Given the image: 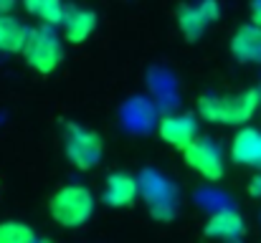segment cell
Wrapping results in <instances>:
<instances>
[{
    "instance_id": "1",
    "label": "cell",
    "mask_w": 261,
    "mask_h": 243,
    "mask_svg": "<svg viewBox=\"0 0 261 243\" xmlns=\"http://www.w3.org/2000/svg\"><path fill=\"white\" fill-rule=\"evenodd\" d=\"M261 106V91L249 89L236 96H203L198 101V114L216 124H246Z\"/></svg>"
},
{
    "instance_id": "2",
    "label": "cell",
    "mask_w": 261,
    "mask_h": 243,
    "mask_svg": "<svg viewBox=\"0 0 261 243\" xmlns=\"http://www.w3.org/2000/svg\"><path fill=\"white\" fill-rule=\"evenodd\" d=\"M51 218L64 228H79L84 226L94 213V195L84 185H66L56 190L48 200Z\"/></svg>"
},
{
    "instance_id": "3",
    "label": "cell",
    "mask_w": 261,
    "mask_h": 243,
    "mask_svg": "<svg viewBox=\"0 0 261 243\" xmlns=\"http://www.w3.org/2000/svg\"><path fill=\"white\" fill-rule=\"evenodd\" d=\"M23 56H25V64L33 71L51 74L64 61V46H61L59 36L51 28L41 25V28H31V36H28V43L23 48Z\"/></svg>"
},
{
    "instance_id": "4",
    "label": "cell",
    "mask_w": 261,
    "mask_h": 243,
    "mask_svg": "<svg viewBox=\"0 0 261 243\" xmlns=\"http://www.w3.org/2000/svg\"><path fill=\"white\" fill-rule=\"evenodd\" d=\"M66 157L76 170H94L101 160V137L79 124H66Z\"/></svg>"
},
{
    "instance_id": "5",
    "label": "cell",
    "mask_w": 261,
    "mask_h": 243,
    "mask_svg": "<svg viewBox=\"0 0 261 243\" xmlns=\"http://www.w3.org/2000/svg\"><path fill=\"white\" fill-rule=\"evenodd\" d=\"M140 187H142L145 200L150 203V213L158 221H170L177 210V195L173 185L158 172H145L140 180Z\"/></svg>"
},
{
    "instance_id": "6",
    "label": "cell",
    "mask_w": 261,
    "mask_h": 243,
    "mask_svg": "<svg viewBox=\"0 0 261 243\" xmlns=\"http://www.w3.org/2000/svg\"><path fill=\"white\" fill-rule=\"evenodd\" d=\"M182 155H185L188 167H193L198 175H203V177L211 180V182L221 180L223 172H226L223 152H221V147H218L216 142H211V140H195Z\"/></svg>"
},
{
    "instance_id": "7",
    "label": "cell",
    "mask_w": 261,
    "mask_h": 243,
    "mask_svg": "<svg viewBox=\"0 0 261 243\" xmlns=\"http://www.w3.org/2000/svg\"><path fill=\"white\" fill-rule=\"evenodd\" d=\"M218 15H221V8H218L216 0H200L198 5H185V8H180V13H177V25H180V31H182V36H185L188 41H198V38L203 36V31H205L213 20H218Z\"/></svg>"
},
{
    "instance_id": "8",
    "label": "cell",
    "mask_w": 261,
    "mask_h": 243,
    "mask_svg": "<svg viewBox=\"0 0 261 243\" xmlns=\"http://www.w3.org/2000/svg\"><path fill=\"white\" fill-rule=\"evenodd\" d=\"M160 137L175 147V150H188L195 140H198V122L190 117V114H170V117H163L160 119V127H158Z\"/></svg>"
},
{
    "instance_id": "9",
    "label": "cell",
    "mask_w": 261,
    "mask_h": 243,
    "mask_svg": "<svg viewBox=\"0 0 261 243\" xmlns=\"http://www.w3.org/2000/svg\"><path fill=\"white\" fill-rule=\"evenodd\" d=\"M231 160L241 167L261 170V129L244 127L231 142Z\"/></svg>"
},
{
    "instance_id": "10",
    "label": "cell",
    "mask_w": 261,
    "mask_h": 243,
    "mask_svg": "<svg viewBox=\"0 0 261 243\" xmlns=\"http://www.w3.org/2000/svg\"><path fill=\"white\" fill-rule=\"evenodd\" d=\"M140 193H142L140 180H135L127 172H112L104 185V203L112 208H127L137 200Z\"/></svg>"
},
{
    "instance_id": "11",
    "label": "cell",
    "mask_w": 261,
    "mask_h": 243,
    "mask_svg": "<svg viewBox=\"0 0 261 243\" xmlns=\"http://www.w3.org/2000/svg\"><path fill=\"white\" fill-rule=\"evenodd\" d=\"M231 53L241 64H261V25H241L231 38Z\"/></svg>"
},
{
    "instance_id": "12",
    "label": "cell",
    "mask_w": 261,
    "mask_h": 243,
    "mask_svg": "<svg viewBox=\"0 0 261 243\" xmlns=\"http://www.w3.org/2000/svg\"><path fill=\"white\" fill-rule=\"evenodd\" d=\"M205 236L218 238V241H228V243L241 241V236H244V218L236 210L223 208V210H218V213H213L208 218Z\"/></svg>"
},
{
    "instance_id": "13",
    "label": "cell",
    "mask_w": 261,
    "mask_h": 243,
    "mask_svg": "<svg viewBox=\"0 0 261 243\" xmlns=\"http://www.w3.org/2000/svg\"><path fill=\"white\" fill-rule=\"evenodd\" d=\"M31 28L13 15H0V53H23Z\"/></svg>"
},
{
    "instance_id": "14",
    "label": "cell",
    "mask_w": 261,
    "mask_h": 243,
    "mask_svg": "<svg viewBox=\"0 0 261 243\" xmlns=\"http://www.w3.org/2000/svg\"><path fill=\"white\" fill-rule=\"evenodd\" d=\"M64 28H66V41L69 43H82V41H87L89 36L94 33L96 15L91 10H84V8L69 10L66 13V20H64Z\"/></svg>"
},
{
    "instance_id": "15",
    "label": "cell",
    "mask_w": 261,
    "mask_h": 243,
    "mask_svg": "<svg viewBox=\"0 0 261 243\" xmlns=\"http://www.w3.org/2000/svg\"><path fill=\"white\" fill-rule=\"evenodd\" d=\"M25 3V10L31 15H36L38 20H43L46 25H59L66 20V8H64V0H23Z\"/></svg>"
},
{
    "instance_id": "16",
    "label": "cell",
    "mask_w": 261,
    "mask_h": 243,
    "mask_svg": "<svg viewBox=\"0 0 261 243\" xmlns=\"http://www.w3.org/2000/svg\"><path fill=\"white\" fill-rule=\"evenodd\" d=\"M36 233L31 226L20 221H5L0 223V243H36Z\"/></svg>"
},
{
    "instance_id": "17",
    "label": "cell",
    "mask_w": 261,
    "mask_h": 243,
    "mask_svg": "<svg viewBox=\"0 0 261 243\" xmlns=\"http://www.w3.org/2000/svg\"><path fill=\"white\" fill-rule=\"evenodd\" d=\"M249 195H254V198H261V172L249 182Z\"/></svg>"
},
{
    "instance_id": "18",
    "label": "cell",
    "mask_w": 261,
    "mask_h": 243,
    "mask_svg": "<svg viewBox=\"0 0 261 243\" xmlns=\"http://www.w3.org/2000/svg\"><path fill=\"white\" fill-rule=\"evenodd\" d=\"M251 18H254L256 25H261V0H254V5H251Z\"/></svg>"
},
{
    "instance_id": "19",
    "label": "cell",
    "mask_w": 261,
    "mask_h": 243,
    "mask_svg": "<svg viewBox=\"0 0 261 243\" xmlns=\"http://www.w3.org/2000/svg\"><path fill=\"white\" fill-rule=\"evenodd\" d=\"M13 5H15V0H0V15H8L13 10Z\"/></svg>"
},
{
    "instance_id": "20",
    "label": "cell",
    "mask_w": 261,
    "mask_h": 243,
    "mask_svg": "<svg viewBox=\"0 0 261 243\" xmlns=\"http://www.w3.org/2000/svg\"><path fill=\"white\" fill-rule=\"evenodd\" d=\"M36 243H51V241H41V238H38V241H36Z\"/></svg>"
}]
</instances>
